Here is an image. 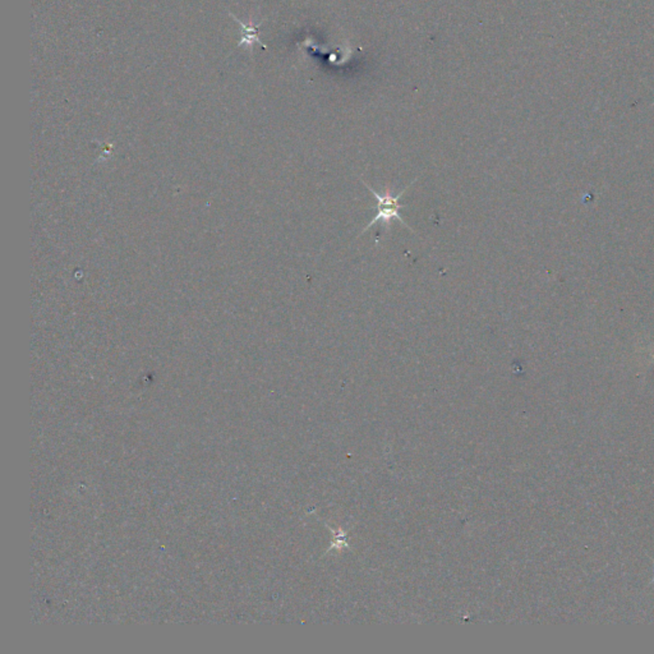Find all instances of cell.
Here are the masks:
<instances>
[{"label": "cell", "instance_id": "cell-1", "mask_svg": "<svg viewBox=\"0 0 654 654\" xmlns=\"http://www.w3.org/2000/svg\"><path fill=\"white\" fill-rule=\"evenodd\" d=\"M417 181H418V178H416L407 188H404L402 192L398 193V194H393L390 191H386L384 194H378L376 191H374V188L371 185H368L363 179H360V182L366 185L367 190L372 193V196L375 197L376 201H377V214H376L375 218L368 223V225L365 229H362V232L359 233L358 236H363L371 227L376 225V224H378V223H381L384 227H390L394 220L400 221L404 227H408L411 233H414V230L405 223V220L400 215L402 207H405V205H402L400 200H402V196L408 192L410 187L416 183Z\"/></svg>", "mask_w": 654, "mask_h": 654}]
</instances>
